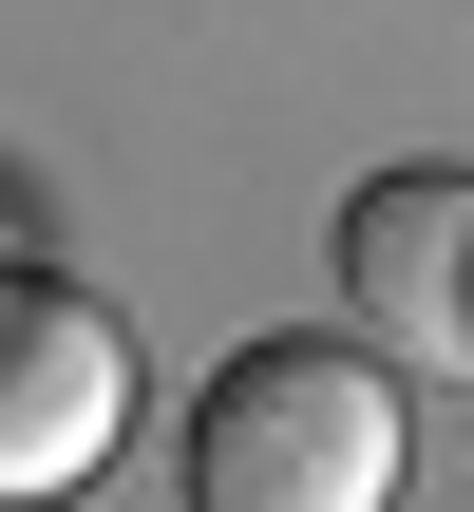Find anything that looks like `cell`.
Wrapping results in <instances>:
<instances>
[{"label":"cell","instance_id":"6da1fadb","mask_svg":"<svg viewBox=\"0 0 474 512\" xmlns=\"http://www.w3.org/2000/svg\"><path fill=\"white\" fill-rule=\"evenodd\" d=\"M190 512H399V361L380 342H247L190 399Z\"/></svg>","mask_w":474,"mask_h":512},{"label":"cell","instance_id":"7a4b0ae2","mask_svg":"<svg viewBox=\"0 0 474 512\" xmlns=\"http://www.w3.org/2000/svg\"><path fill=\"white\" fill-rule=\"evenodd\" d=\"M133 437V342L76 285H0V512H57Z\"/></svg>","mask_w":474,"mask_h":512},{"label":"cell","instance_id":"3957f363","mask_svg":"<svg viewBox=\"0 0 474 512\" xmlns=\"http://www.w3.org/2000/svg\"><path fill=\"white\" fill-rule=\"evenodd\" d=\"M342 304L399 380H474V171H380L342 209Z\"/></svg>","mask_w":474,"mask_h":512}]
</instances>
